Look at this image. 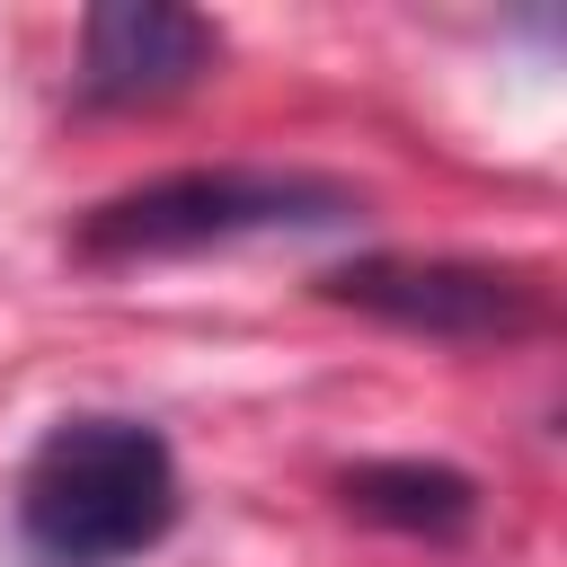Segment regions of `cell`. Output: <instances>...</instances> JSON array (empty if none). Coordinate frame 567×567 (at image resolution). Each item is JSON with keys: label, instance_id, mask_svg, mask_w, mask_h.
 I'll use <instances>...</instances> for the list:
<instances>
[{"label": "cell", "instance_id": "obj_1", "mask_svg": "<svg viewBox=\"0 0 567 567\" xmlns=\"http://www.w3.org/2000/svg\"><path fill=\"white\" fill-rule=\"evenodd\" d=\"M177 452L142 416H62L18 470V532L44 567H115L168 540Z\"/></svg>", "mask_w": 567, "mask_h": 567}, {"label": "cell", "instance_id": "obj_2", "mask_svg": "<svg viewBox=\"0 0 567 567\" xmlns=\"http://www.w3.org/2000/svg\"><path fill=\"white\" fill-rule=\"evenodd\" d=\"M363 195L319 168H168L142 177L71 221V257L89 266H133V257H195L266 230H337L354 221Z\"/></svg>", "mask_w": 567, "mask_h": 567}, {"label": "cell", "instance_id": "obj_3", "mask_svg": "<svg viewBox=\"0 0 567 567\" xmlns=\"http://www.w3.org/2000/svg\"><path fill=\"white\" fill-rule=\"evenodd\" d=\"M319 292L337 310H363L434 346H505L540 328V284L523 266H478V257H346L319 275Z\"/></svg>", "mask_w": 567, "mask_h": 567}, {"label": "cell", "instance_id": "obj_4", "mask_svg": "<svg viewBox=\"0 0 567 567\" xmlns=\"http://www.w3.org/2000/svg\"><path fill=\"white\" fill-rule=\"evenodd\" d=\"M221 62V27L177 0H97L80 18V106H159Z\"/></svg>", "mask_w": 567, "mask_h": 567}, {"label": "cell", "instance_id": "obj_5", "mask_svg": "<svg viewBox=\"0 0 567 567\" xmlns=\"http://www.w3.org/2000/svg\"><path fill=\"white\" fill-rule=\"evenodd\" d=\"M337 496H346V514L408 532V540H461L478 523V478L452 461H354V470H337Z\"/></svg>", "mask_w": 567, "mask_h": 567}]
</instances>
